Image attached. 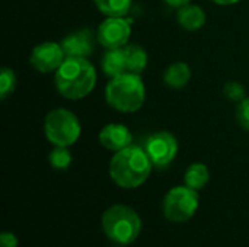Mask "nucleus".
<instances>
[{
  "mask_svg": "<svg viewBox=\"0 0 249 247\" xmlns=\"http://www.w3.org/2000/svg\"><path fill=\"white\" fill-rule=\"evenodd\" d=\"M57 92L69 99L79 100L90 95L96 84V70L88 58L66 57L54 74Z\"/></svg>",
  "mask_w": 249,
  "mask_h": 247,
  "instance_id": "nucleus-1",
  "label": "nucleus"
},
{
  "mask_svg": "<svg viewBox=\"0 0 249 247\" xmlns=\"http://www.w3.org/2000/svg\"><path fill=\"white\" fill-rule=\"evenodd\" d=\"M152 162L143 147L128 146L117 151L109 162V176L124 189L142 186L152 173Z\"/></svg>",
  "mask_w": 249,
  "mask_h": 247,
  "instance_id": "nucleus-2",
  "label": "nucleus"
},
{
  "mask_svg": "<svg viewBox=\"0 0 249 247\" xmlns=\"http://www.w3.org/2000/svg\"><path fill=\"white\" fill-rule=\"evenodd\" d=\"M146 99V87L140 77L136 73H123L117 77H112L105 87V100L107 103L121 112L133 114L137 112Z\"/></svg>",
  "mask_w": 249,
  "mask_h": 247,
  "instance_id": "nucleus-3",
  "label": "nucleus"
},
{
  "mask_svg": "<svg viewBox=\"0 0 249 247\" xmlns=\"http://www.w3.org/2000/svg\"><path fill=\"white\" fill-rule=\"evenodd\" d=\"M105 236L118 245H131L142 231V218L130 207L115 204L109 207L101 218Z\"/></svg>",
  "mask_w": 249,
  "mask_h": 247,
  "instance_id": "nucleus-4",
  "label": "nucleus"
},
{
  "mask_svg": "<svg viewBox=\"0 0 249 247\" xmlns=\"http://www.w3.org/2000/svg\"><path fill=\"white\" fill-rule=\"evenodd\" d=\"M44 134L53 146L70 147L79 140L82 125L71 111L58 108L47 114L44 119Z\"/></svg>",
  "mask_w": 249,
  "mask_h": 247,
  "instance_id": "nucleus-5",
  "label": "nucleus"
},
{
  "mask_svg": "<svg viewBox=\"0 0 249 247\" xmlns=\"http://www.w3.org/2000/svg\"><path fill=\"white\" fill-rule=\"evenodd\" d=\"M200 205V197L190 186H175L163 198L162 210L166 220L172 223H187L194 217Z\"/></svg>",
  "mask_w": 249,
  "mask_h": 247,
  "instance_id": "nucleus-6",
  "label": "nucleus"
},
{
  "mask_svg": "<svg viewBox=\"0 0 249 247\" xmlns=\"http://www.w3.org/2000/svg\"><path fill=\"white\" fill-rule=\"evenodd\" d=\"M153 165V167H168L178 154V140L169 131H158L152 134L143 147Z\"/></svg>",
  "mask_w": 249,
  "mask_h": 247,
  "instance_id": "nucleus-7",
  "label": "nucleus"
},
{
  "mask_svg": "<svg viewBox=\"0 0 249 247\" xmlns=\"http://www.w3.org/2000/svg\"><path fill=\"white\" fill-rule=\"evenodd\" d=\"M131 35V23L124 17H112L107 16L102 20L96 31L98 42L107 49L123 48L128 44Z\"/></svg>",
  "mask_w": 249,
  "mask_h": 247,
  "instance_id": "nucleus-8",
  "label": "nucleus"
},
{
  "mask_svg": "<svg viewBox=\"0 0 249 247\" xmlns=\"http://www.w3.org/2000/svg\"><path fill=\"white\" fill-rule=\"evenodd\" d=\"M64 60H66V54L63 51L61 44L53 41L35 45L29 55L31 66L39 73L57 71V68L63 64Z\"/></svg>",
  "mask_w": 249,
  "mask_h": 247,
  "instance_id": "nucleus-9",
  "label": "nucleus"
},
{
  "mask_svg": "<svg viewBox=\"0 0 249 247\" xmlns=\"http://www.w3.org/2000/svg\"><path fill=\"white\" fill-rule=\"evenodd\" d=\"M95 36L96 35L89 28H82L66 35L61 41L66 57L88 58L95 49Z\"/></svg>",
  "mask_w": 249,
  "mask_h": 247,
  "instance_id": "nucleus-10",
  "label": "nucleus"
},
{
  "mask_svg": "<svg viewBox=\"0 0 249 247\" xmlns=\"http://www.w3.org/2000/svg\"><path fill=\"white\" fill-rule=\"evenodd\" d=\"M133 135L124 124H108L99 132V143L109 151H120L131 146Z\"/></svg>",
  "mask_w": 249,
  "mask_h": 247,
  "instance_id": "nucleus-11",
  "label": "nucleus"
},
{
  "mask_svg": "<svg viewBox=\"0 0 249 247\" xmlns=\"http://www.w3.org/2000/svg\"><path fill=\"white\" fill-rule=\"evenodd\" d=\"M178 25L185 31H198L206 25V12L197 4H185L178 9Z\"/></svg>",
  "mask_w": 249,
  "mask_h": 247,
  "instance_id": "nucleus-12",
  "label": "nucleus"
},
{
  "mask_svg": "<svg viewBox=\"0 0 249 247\" xmlns=\"http://www.w3.org/2000/svg\"><path fill=\"white\" fill-rule=\"evenodd\" d=\"M101 67H102L104 74L111 77V79L117 77L123 73H127L128 70H127V60H125L124 47L107 49V52L102 55Z\"/></svg>",
  "mask_w": 249,
  "mask_h": 247,
  "instance_id": "nucleus-13",
  "label": "nucleus"
},
{
  "mask_svg": "<svg viewBox=\"0 0 249 247\" xmlns=\"http://www.w3.org/2000/svg\"><path fill=\"white\" fill-rule=\"evenodd\" d=\"M191 79V68L184 61L171 64L163 73V83L171 89H182Z\"/></svg>",
  "mask_w": 249,
  "mask_h": 247,
  "instance_id": "nucleus-14",
  "label": "nucleus"
},
{
  "mask_svg": "<svg viewBox=\"0 0 249 247\" xmlns=\"http://www.w3.org/2000/svg\"><path fill=\"white\" fill-rule=\"evenodd\" d=\"M125 60H127V70L136 74H140L147 67V52L142 45L137 44H127L124 47Z\"/></svg>",
  "mask_w": 249,
  "mask_h": 247,
  "instance_id": "nucleus-15",
  "label": "nucleus"
},
{
  "mask_svg": "<svg viewBox=\"0 0 249 247\" xmlns=\"http://www.w3.org/2000/svg\"><path fill=\"white\" fill-rule=\"evenodd\" d=\"M210 181V170L204 163H193L188 166L184 175V182L191 189L200 191Z\"/></svg>",
  "mask_w": 249,
  "mask_h": 247,
  "instance_id": "nucleus-16",
  "label": "nucleus"
},
{
  "mask_svg": "<svg viewBox=\"0 0 249 247\" xmlns=\"http://www.w3.org/2000/svg\"><path fill=\"white\" fill-rule=\"evenodd\" d=\"M98 10L105 16L124 17L131 9V0H93Z\"/></svg>",
  "mask_w": 249,
  "mask_h": 247,
  "instance_id": "nucleus-17",
  "label": "nucleus"
},
{
  "mask_svg": "<svg viewBox=\"0 0 249 247\" xmlns=\"http://www.w3.org/2000/svg\"><path fill=\"white\" fill-rule=\"evenodd\" d=\"M71 154L69 151L67 147H58L54 146V148L51 150L50 156H48V162L51 165L53 169L55 170H66L69 169V166L71 165Z\"/></svg>",
  "mask_w": 249,
  "mask_h": 247,
  "instance_id": "nucleus-18",
  "label": "nucleus"
},
{
  "mask_svg": "<svg viewBox=\"0 0 249 247\" xmlns=\"http://www.w3.org/2000/svg\"><path fill=\"white\" fill-rule=\"evenodd\" d=\"M16 87V74L12 68L3 67L0 73V98L7 99Z\"/></svg>",
  "mask_w": 249,
  "mask_h": 247,
  "instance_id": "nucleus-19",
  "label": "nucleus"
},
{
  "mask_svg": "<svg viewBox=\"0 0 249 247\" xmlns=\"http://www.w3.org/2000/svg\"><path fill=\"white\" fill-rule=\"evenodd\" d=\"M223 93L229 100L241 102L242 99H245L247 89L241 82H228L223 87Z\"/></svg>",
  "mask_w": 249,
  "mask_h": 247,
  "instance_id": "nucleus-20",
  "label": "nucleus"
},
{
  "mask_svg": "<svg viewBox=\"0 0 249 247\" xmlns=\"http://www.w3.org/2000/svg\"><path fill=\"white\" fill-rule=\"evenodd\" d=\"M236 119L242 130L249 132V98L242 99L236 106Z\"/></svg>",
  "mask_w": 249,
  "mask_h": 247,
  "instance_id": "nucleus-21",
  "label": "nucleus"
},
{
  "mask_svg": "<svg viewBox=\"0 0 249 247\" xmlns=\"http://www.w3.org/2000/svg\"><path fill=\"white\" fill-rule=\"evenodd\" d=\"M0 247H18V237L13 233L3 231L0 234Z\"/></svg>",
  "mask_w": 249,
  "mask_h": 247,
  "instance_id": "nucleus-22",
  "label": "nucleus"
},
{
  "mask_svg": "<svg viewBox=\"0 0 249 247\" xmlns=\"http://www.w3.org/2000/svg\"><path fill=\"white\" fill-rule=\"evenodd\" d=\"M168 6H171V7H177V9H179V7H182V6H185V4H190V1L191 0H163Z\"/></svg>",
  "mask_w": 249,
  "mask_h": 247,
  "instance_id": "nucleus-23",
  "label": "nucleus"
},
{
  "mask_svg": "<svg viewBox=\"0 0 249 247\" xmlns=\"http://www.w3.org/2000/svg\"><path fill=\"white\" fill-rule=\"evenodd\" d=\"M212 1L216 4H220V6H231V4H235L241 0H212Z\"/></svg>",
  "mask_w": 249,
  "mask_h": 247,
  "instance_id": "nucleus-24",
  "label": "nucleus"
}]
</instances>
